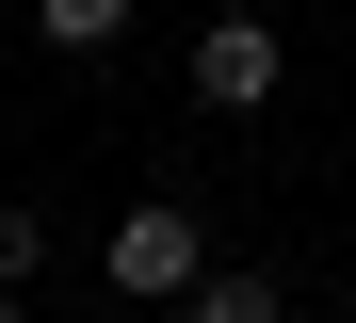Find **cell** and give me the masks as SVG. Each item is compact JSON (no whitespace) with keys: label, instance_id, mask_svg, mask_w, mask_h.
<instances>
[{"label":"cell","instance_id":"ba28073f","mask_svg":"<svg viewBox=\"0 0 356 323\" xmlns=\"http://www.w3.org/2000/svg\"><path fill=\"white\" fill-rule=\"evenodd\" d=\"M211 17H227V0H211Z\"/></svg>","mask_w":356,"mask_h":323},{"label":"cell","instance_id":"8992f818","mask_svg":"<svg viewBox=\"0 0 356 323\" xmlns=\"http://www.w3.org/2000/svg\"><path fill=\"white\" fill-rule=\"evenodd\" d=\"M0 323H33V291H0Z\"/></svg>","mask_w":356,"mask_h":323},{"label":"cell","instance_id":"277c9868","mask_svg":"<svg viewBox=\"0 0 356 323\" xmlns=\"http://www.w3.org/2000/svg\"><path fill=\"white\" fill-rule=\"evenodd\" d=\"M178 323H291V291H275V275H211Z\"/></svg>","mask_w":356,"mask_h":323},{"label":"cell","instance_id":"5b68a950","mask_svg":"<svg viewBox=\"0 0 356 323\" xmlns=\"http://www.w3.org/2000/svg\"><path fill=\"white\" fill-rule=\"evenodd\" d=\"M33 275H49V226H33V210H0V291H33Z\"/></svg>","mask_w":356,"mask_h":323},{"label":"cell","instance_id":"6da1fadb","mask_svg":"<svg viewBox=\"0 0 356 323\" xmlns=\"http://www.w3.org/2000/svg\"><path fill=\"white\" fill-rule=\"evenodd\" d=\"M97 275H113V307H195L211 291V226L178 210V194H130L113 242H97Z\"/></svg>","mask_w":356,"mask_h":323},{"label":"cell","instance_id":"3957f363","mask_svg":"<svg viewBox=\"0 0 356 323\" xmlns=\"http://www.w3.org/2000/svg\"><path fill=\"white\" fill-rule=\"evenodd\" d=\"M33 33H49V49H65V65H97L113 33H130V0H33Z\"/></svg>","mask_w":356,"mask_h":323},{"label":"cell","instance_id":"7a4b0ae2","mask_svg":"<svg viewBox=\"0 0 356 323\" xmlns=\"http://www.w3.org/2000/svg\"><path fill=\"white\" fill-rule=\"evenodd\" d=\"M275 81H291V33L259 17V0H227V17L195 33V97L211 113H275Z\"/></svg>","mask_w":356,"mask_h":323},{"label":"cell","instance_id":"52a82bcc","mask_svg":"<svg viewBox=\"0 0 356 323\" xmlns=\"http://www.w3.org/2000/svg\"><path fill=\"white\" fill-rule=\"evenodd\" d=\"M81 323H146V307H81Z\"/></svg>","mask_w":356,"mask_h":323}]
</instances>
